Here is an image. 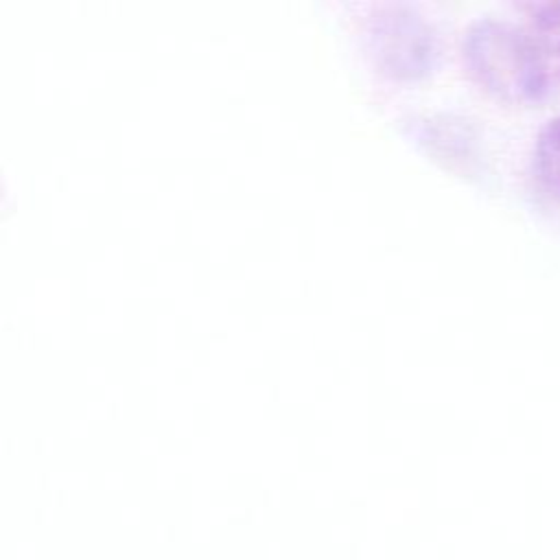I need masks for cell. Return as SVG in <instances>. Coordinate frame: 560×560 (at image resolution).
Masks as SVG:
<instances>
[{"mask_svg":"<svg viewBox=\"0 0 560 560\" xmlns=\"http://www.w3.org/2000/svg\"><path fill=\"white\" fill-rule=\"evenodd\" d=\"M374 42L383 66L398 74L418 77L433 66V35L413 13H387L374 31Z\"/></svg>","mask_w":560,"mask_h":560,"instance_id":"obj_2","label":"cell"},{"mask_svg":"<svg viewBox=\"0 0 560 560\" xmlns=\"http://www.w3.org/2000/svg\"><path fill=\"white\" fill-rule=\"evenodd\" d=\"M532 177L538 192L560 203V116L547 120L534 140Z\"/></svg>","mask_w":560,"mask_h":560,"instance_id":"obj_3","label":"cell"},{"mask_svg":"<svg viewBox=\"0 0 560 560\" xmlns=\"http://www.w3.org/2000/svg\"><path fill=\"white\" fill-rule=\"evenodd\" d=\"M464 59L477 83L505 103L536 105L549 94L547 57L516 24L477 20L464 35Z\"/></svg>","mask_w":560,"mask_h":560,"instance_id":"obj_1","label":"cell"},{"mask_svg":"<svg viewBox=\"0 0 560 560\" xmlns=\"http://www.w3.org/2000/svg\"><path fill=\"white\" fill-rule=\"evenodd\" d=\"M525 31L545 57H560V0L534 4Z\"/></svg>","mask_w":560,"mask_h":560,"instance_id":"obj_4","label":"cell"}]
</instances>
